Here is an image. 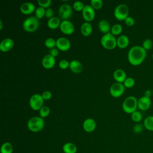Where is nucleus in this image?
I'll use <instances>...</instances> for the list:
<instances>
[{
  "label": "nucleus",
  "mask_w": 153,
  "mask_h": 153,
  "mask_svg": "<svg viewBox=\"0 0 153 153\" xmlns=\"http://www.w3.org/2000/svg\"><path fill=\"white\" fill-rule=\"evenodd\" d=\"M146 51L140 45H134L130 48L127 54L129 63L133 66L140 65L145 59Z\"/></svg>",
  "instance_id": "obj_1"
},
{
  "label": "nucleus",
  "mask_w": 153,
  "mask_h": 153,
  "mask_svg": "<svg viewBox=\"0 0 153 153\" xmlns=\"http://www.w3.org/2000/svg\"><path fill=\"white\" fill-rule=\"evenodd\" d=\"M27 128L32 132H38L44 127V120L41 117L35 116L30 118L27 123Z\"/></svg>",
  "instance_id": "obj_2"
},
{
  "label": "nucleus",
  "mask_w": 153,
  "mask_h": 153,
  "mask_svg": "<svg viewBox=\"0 0 153 153\" xmlns=\"http://www.w3.org/2000/svg\"><path fill=\"white\" fill-rule=\"evenodd\" d=\"M39 25V20L36 16H29L23 22V28L27 32H32L36 30Z\"/></svg>",
  "instance_id": "obj_3"
},
{
  "label": "nucleus",
  "mask_w": 153,
  "mask_h": 153,
  "mask_svg": "<svg viewBox=\"0 0 153 153\" xmlns=\"http://www.w3.org/2000/svg\"><path fill=\"white\" fill-rule=\"evenodd\" d=\"M137 99L133 96L127 97L123 102L122 108L123 111L127 114H131L137 108Z\"/></svg>",
  "instance_id": "obj_4"
},
{
  "label": "nucleus",
  "mask_w": 153,
  "mask_h": 153,
  "mask_svg": "<svg viewBox=\"0 0 153 153\" xmlns=\"http://www.w3.org/2000/svg\"><path fill=\"white\" fill-rule=\"evenodd\" d=\"M100 43L105 48L108 50H112L117 45V39L115 36L110 32L105 33L102 36Z\"/></svg>",
  "instance_id": "obj_5"
},
{
  "label": "nucleus",
  "mask_w": 153,
  "mask_h": 153,
  "mask_svg": "<svg viewBox=\"0 0 153 153\" xmlns=\"http://www.w3.org/2000/svg\"><path fill=\"white\" fill-rule=\"evenodd\" d=\"M128 13L129 8L125 4L118 5L114 11V15L118 20H124L128 16Z\"/></svg>",
  "instance_id": "obj_6"
},
{
  "label": "nucleus",
  "mask_w": 153,
  "mask_h": 153,
  "mask_svg": "<svg viewBox=\"0 0 153 153\" xmlns=\"http://www.w3.org/2000/svg\"><path fill=\"white\" fill-rule=\"evenodd\" d=\"M44 104V99L39 94H33L29 99V105L30 108L35 110L38 111L41 109Z\"/></svg>",
  "instance_id": "obj_7"
},
{
  "label": "nucleus",
  "mask_w": 153,
  "mask_h": 153,
  "mask_svg": "<svg viewBox=\"0 0 153 153\" xmlns=\"http://www.w3.org/2000/svg\"><path fill=\"white\" fill-rule=\"evenodd\" d=\"M72 14V10L71 6L68 4H62L59 8V15L60 19L65 20H68Z\"/></svg>",
  "instance_id": "obj_8"
},
{
  "label": "nucleus",
  "mask_w": 153,
  "mask_h": 153,
  "mask_svg": "<svg viewBox=\"0 0 153 153\" xmlns=\"http://www.w3.org/2000/svg\"><path fill=\"white\" fill-rule=\"evenodd\" d=\"M125 87L123 83L116 82L113 83L110 87L109 91L112 96L114 97H120L125 91Z\"/></svg>",
  "instance_id": "obj_9"
},
{
  "label": "nucleus",
  "mask_w": 153,
  "mask_h": 153,
  "mask_svg": "<svg viewBox=\"0 0 153 153\" xmlns=\"http://www.w3.org/2000/svg\"><path fill=\"white\" fill-rule=\"evenodd\" d=\"M82 17L86 22L92 21L95 17V10L91 5H85L82 11Z\"/></svg>",
  "instance_id": "obj_10"
},
{
  "label": "nucleus",
  "mask_w": 153,
  "mask_h": 153,
  "mask_svg": "<svg viewBox=\"0 0 153 153\" xmlns=\"http://www.w3.org/2000/svg\"><path fill=\"white\" fill-rule=\"evenodd\" d=\"M59 27L60 30L66 35L72 34L75 30L74 24L69 20H62L61 22Z\"/></svg>",
  "instance_id": "obj_11"
},
{
  "label": "nucleus",
  "mask_w": 153,
  "mask_h": 153,
  "mask_svg": "<svg viewBox=\"0 0 153 153\" xmlns=\"http://www.w3.org/2000/svg\"><path fill=\"white\" fill-rule=\"evenodd\" d=\"M56 47L62 51H67L71 47V42L65 37H59L56 40Z\"/></svg>",
  "instance_id": "obj_12"
},
{
  "label": "nucleus",
  "mask_w": 153,
  "mask_h": 153,
  "mask_svg": "<svg viewBox=\"0 0 153 153\" xmlns=\"http://www.w3.org/2000/svg\"><path fill=\"white\" fill-rule=\"evenodd\" d=\"M151 106V100L150 98L144 96L140 97L137 100V108L142 111L148 110Z\"/></svg>",
  "instance_id": "obj_13"
},
{
  "label": "nucleus",
  "mask_w": 153,
  "mask_h": 153,
  "mask_svg": "<svg viewBox=\"0 0 153 153\" xmlns=\"http://www.w3.org/2000/svg\"><path fill=\"white\" fill-rule=\"evenodd\" d=\"M56 59L55 57L50 54H47L42 59V65L45 69H51L55 65Z\"/></svg>",
  "instance_id": "obj_14"
},
{
  "label": "nucleus",
  "mask_w": 153,
  "mask_h": 153,
  "mask_svg": "<svg viewBox=\"0 0 153 153\" xmlns=\"http://www.w3.org/2000/svg\"><path fill=\"white\" fill-rule=\"evenodd\" d=\"M82 127L86 132L91 133L95 130L96 127V123L94 119L88 118L84 120L83 122Z\"/></svg>",
  "instance_id": "obj_15"
},
{
  "label": "nucleus",
  "mask_w": 153,
  "mask_h": 153,
  "mask_svg": "<svg viewBox=\"0 0 153 153\" xmlns=\"http://www.w3.org/2000/svg\"><path fill=\"white\" fill-rule=\"evenodd\" d=\"M20 11L24 14H30L35 11V5L30 2H23L20 5Z\"/></svg>",
  "instance_id": "obj_16"
},
{
  "label": "nucleus",
  "mask_w": 153,
  "mask_h": 153,
  "mask_svg": "<svg viewBox=\"0 0 153 153\" xmlns=\"http://www.w3.org/2000/svg\"><path fill=\"white\" fill-rule=\"evenodd\" d=\"M14 46V41L11 38H7L4 39L0 43V50L2 51H8Z\"/></svg>",
  "instance_id": "obj_17"
},
{
  "label": "nucleus",
  "mask_w": 153,
  "mask_h": 153,
  "mask_svg": "<svg viewBox=\"0 0 153 153\" xmlns=\"http://www.w3.org/2000/svg\"><path fill=\"white\" fill-rule=\"evenodd\" d=\"M113 77L118 82H124L127 78L126 72L122 69H117L113 73Z\"/></svg>",
  "instance_id": "obj_18"
},
{
  "label": "nucleus",
  "mask_w": 153,
  "mask_h": 153,
  "mask_svg": "<svg viewBox=\"0 0 153 153\" xmlns=\"http://www.w3.org/2000/svg\"><path fill=\"white\" fill-rule=\"evenodd\" d=\"M69 68L74 73L78 74L82 71V65L79 61L77 60H73L70 62Z\"/></svg>",
  "instance_id": "obj_19"
},
{
  "label": "nucleus",
  "mask_w": 153,
  "mask_h": 153,
  "mask_svg": "<svg viewBox=\"0 0 153 153\" xmlns=\"http://www.w3.org/2000/svg\"><path fill=\"white\" fill-rule=\"evenodd\" d=\"M93 30V27L92 25L88 22H84L80 27V31L81 33L85 36H89Z\"/></svg>",
  "instance_id": "obj_20"
},
{
  "label": "nucleus",
  "mask_w": 153,
  "mask_h": 153,
  "mask_svg": "<svg viewBox=\"0 0 153 153\" xmlns=\"http://www.w3.org/2000/svg\"><path fill=\"white\" fill-rule=\"evenodd\" d=\"M98 28H99V30H100L103 33H105V34L109 33L111 29L110 23H109L108 21H107L106 20H105V19L101 20L99 22Z\"/></svg>",
  "instance_id": "obj_21"
},
{
  "label": "nucleus",
  "mask_w": 153,
  "mask_h": 153,
  "mask_svg": "<svg viewBox=\"0 0 153 153\" xmlns=\"http://www.w3.org/2000/svg\"><path fill=\"white\" fill-rule=\"evenodd\" d=\"M129 44V38L126 35H121L117 39V44L120 48H124Z\"/></svg>",
  "instance_id": "obj_22"
},
{
  "label": "nucleus",
  "mask_w": 153,
  "mask_h": 153,
  "mask_svg": "<svg viewBox=\"0 0 153 153\" xmlns=\"http://www.w3.org/2000/svg\"><path fill=\"white\" fill-rule=\"evenodd\" d=\"M61 23L60 20L57 17H53L48 20L47 26L51 29H55L60 26Z\"/></svg>",
  "instance_id": "obj_23"
},
{
  "label": "nucleus",
  "mask_w": 153,
  "mask_h": 153,
  "mask_svg": "<svg viewBox=\"0 0 153 153\" xmlns=\"http://www.w3.org/2000/svg\"><path fill=\"white\" fill-rule=\"evenodd\" d=\"M62 149L65 153H76L77 151L76 146L71 142H67L65 143Z\"/></svg>",
  "instance_id": "obj_24"
},
{
  "label": "nucleus",
  "mask_w": 153,
  "mask_h": 153,
  "mask_svg": "<svg viewBox=\"0 0 153 153\" xmlns=\"http://www.w3.org/2000/svg\"><path fill=\"white\" fill-rule=\"evenodd\" d=\"M144 127L148 131H153V115L146 117L143 121Z\"/></svg>",
  "instance_id": "obj_25"
},
{
  "label": "nucleus",
  "mask_w": 153,
  "mask_h": 153,
  "mask_svg": "<svg viewBox=\"0 0 153 153\" xmlns=\"http://www.w3.org/2000/svg\"><path fill=\"white\" fill-rule=\"evenodd\" d=\"M13 151V145L8 142L4 143L1 147V153H12Z\"/></svg>",
  "instance_id": "obj_26"
},
{
  "label": "nucleus",
  "mask_w": 153,
  "mask_h": 153,
  "mask_svg": "<svg viewBox=\"0 0 153 153\" xmlns=\"http://www.w3.org/2000/svg\"><path fill=\"white\" fill-rule=\"evenodd\" d=\"M123 31V27L120 24H115L114 25L111 29V33L115 35H117L120 34Z\"/></svg>",
  "instance_id": "obj_27"
},
{
  "label": "nucleus",
  "mask_w": 153,
  "mask_h": 153,
  "mask_svg": "<svg viewBox=\"0 0 153 153\" xmlns=\"http://www.w3.org/2000/svg\"><path fill=\"white\" fill-rule=\"evenodd\" d=\"M131 118L134 122L139 123L142 120V115L139 111H135L131 114Z\"/></svg>",
  "instance_id": "obj_28"
},
{
  "label": "nucleus",
  "mask_w": 153,
  "mask_h": 153,
  "mask_svg": "<svg viewBox=\"0 0 153 153\" xmlns=\"http://www.w3.org/2000/svg\"><path fill=\"white\" fill-rule=\"evenodd\" d=\"M44 44L47 48H50V49H51L56 46V40H55L53 38L50 37L45 40Z\"/></svg>",
  "instance_id": "obj_29"
},
{
  "label": "nucleus",
  "mask_w": 153,
  "mask_h": 153,
  "mask_svg": "<svg viewBox=\"0 0 153 153\" xmlns=\"http://www.w3.org/2000/svg\"><path fill=\"white\" fill-rule=\"evenodd\" d=\"M35 16L38 19H40L45 16V9L42 7H38L35 9Z\"/></svg>",
  "instance_id": "obj_30"
},
{
  "label": "nucleus",
  "mask_w": 153,
  "mask_h": 153,
  "mask_svg": "<svg viewBox=\"0 0 153 153\" xmlns=\"http://www.w3.org/2000/svg\"><path fill=\"white\" fill-rule=\"evenodd\" d=\"M39 112L40 117L42 118H45L49 115L50 110V108L47 106L43 105L41 108V109L39 110Z\"/></svg>",
  "instance_id": "obj_31"
},
{
  "label": "nucleus",
  "mask_w": 153,
  "mask_h": 153,
  "mask_svg": "<svg viewBox=\"0 0 153 153\" xmlns=\"http://www.w3.org/2000/svg\"><path fill=\"white\" fill-rule=\"evenodd\" d=\"M135 81L132 77H127L123 82V84L126 88H131L134 86Z\"/></svg>",
  "instance_id": "obj_32"
},
{
  "label": "nucleus",
  "mask_w": 153,
  "mask_h": 153,
  "mask_svg": "<svg viewBox=\"0 0 153 153\" xmlns=\"http://www.w3.org/2000/svg\"><path fill=\"white\" fill-rule=\"evenodd\" d=\"M153 46V42L150 39H145L142 42V47L146 51L151 50Z\"/></svg>",
  "instance_id": "obj_33"
},
{
  "label": "nucleus",
  "mask_w": 153,
  "mask_h": 153,
  "mask_svg": "<svg viewBox=\"0 0 153 153\" xmlns=\"http://www.w3.org/2000/svg\"><path fill=\"white\" fill-rule=\"evenodd\" d=\"M90 3L94 10H99L103 5L102 0H91Z\"/></svg>",
  "instance_id": "obj_34"
},
{
  "label": "nucleus",
  "mask_w": 153,
  "mask_h": 153,
  "mask_svg": "<svg viewBox=\"0 0 153 153\" xmlns=\"http://www.w3.org/2000/svg\"><path fill=\"white\" fill-rule=\"evenodd\" d=\"M84 6L85 5H84L83 2L80 1H76L73 4V8H74V9L75 10L77 11H82Z\"/></svg>",
  "instance_id": "obj_35"
},
{
  "label": "nucleus",
  "mask_w": 153,
  "mask_h": 153,
  "mask_svg": "<svg viewBox=\"0 0 153 153\" xmlns=\"http://www.w3.org/2000/svg\"><path fill=\"white\" fill-rule=\"evenodd\" d=\"M37 2L39 7H42L43 8H48L51 3V0H38Z\"/></svg>",
  "instance_id": "obj_36"
},
{
  "label": "nucleus",
  "mask_w": 153,
  "mask_h": 153,
  "mask_svg": "<svg viewBox=\"0 0 153 153\" xmlns=\"http://www.w3.org/2000/svg\"><path fill=\"white\" fill-rule=\"evenodd\" d=\"M69 65H70V62H69L66 59H62L60 60L59 62V66L60 69H65L68 68H69Z\"/></svg>",
  "instance_id": "obj_37"
},
{
  "label": "nucleus",
  "mask_w": 153,
  "mask_h": 153,
  "mask_svg": "<svg viewBox=\"0 0 153 153\" xmlns=\"http://www.w3.org/2000/svg\"><path fill=\"white\" fill-rule=\"evenodd\" d=\"M144 128L145 127H144L143 124H141L139 123L134 126L133 130L135 133H140L143 131Z\"/></svg>",
  "instance_id": "obj_38"
},
{
  "label": "nucleus",
  "mask_w": 153,
  "mask_h": 153,
  "mask_svg": "<svg viewBox=\"0 0 153 153\" xmlns=\"http://www.w3.org/2000/svg\"><path fill=\"white\" fill-rule=\"evenodd\" d=\"M125 24L128 26H131L134 24V19L133 17L131 16H128L125 20H124Z\"/></svg>",
  "instance_id": "obj_39"
},
{
  "label": "nucleus",
  "mask_w": 153,
  "mask_h": 153,
  "mask_svg": "<svg viewBox=\"0 0 153 153\" xmlns=\"http://www.w3.org/2000/svg\"><path fill=\"white\" fill-rule=\"evenodd\" d=\"M42 98L44 99V100H49L50 99H51V96H52V93L50 91H44L42 94H41Z\"/></svg>",
  "instance_id": "obj_40"
},
{
  "label": "nucleus",
  "mask_w": 153,
  "mask_h": 153,
  "mask_svg": "<svg viewBox=\"0 0 153 153\" xmlns=\"http://www.w3.org/2000/svg\"><path fill=\"white\" fill-rule=\"evenodd\" d=\"M54 15V11L53 10L52 8H47L45 9V16L48 19H50L51 17H53Z\"/></svg>",
  "instance_id": "obj_41"
},
{
  "label": "nucleus",
  "mask_w": 153,
  "mask_h": 153,
  "mask_svg": "<svg viewBox=\"0 0 153 153\" xmlns=\"http://www.w3.org/2000/svg\"><path fill=\"white\" fill-rule=\"evenodd\" d=\"M50 54L53 56V57H56L58 54H59V51L57 48H53L51 49H50Z\"/></svg>",
  "instance_id": "obj_42"
},
{
  "label": "nucleus",
  "mask_w": 153,
  "mask_h": 153,
  "mask_svg": "<svg viewBox=\"0 0 153 153\" xmlns=\"http://www.w3.org/2000/svg\"><path fill=\"white\" fill-rule=\"evenodd\" d=\"M152 95V90H146L144 92V96L145 97H149L150 98L151 96Z\"/></svg>",
  "instance_id": "obj_43"
},
{
  "label": "nucleus",
  "mask_w": 153,
  "mask_h": 153,
  "mask_svg": "<svg viewBox=\"0 0 153 153\" xmlns=\"http://www.w3.org/2000/svg\"><path fill=\"white\" fill-rule=\"evenodd\" d=\"M2 26H3V23L2 20H0V30H1L2 29Z\"/></svg>",
  "instance_id": "obj_44"
},
{
  "label": "nucleus",
  "mask_w": 153,
  "mask_h": 153,
  "mask_svg": "<svg viewBox=\"0 0 153 153\" xmlns=\"http://www.w3.org/2000/svg\"><path fill=\"white\" fill-rule=\"evenodd\" d=\"M152 59H153V53H152Z\"/></svg>",
  "instance_id": "obj_45"
},
{
  "label": "nucleus",
  "mask_w": 153,
  "mask_h": 153,
  "mask_svg": "<svg viewBox=\"0 0 153 153\" xmlns=\"http://www.w3.org/2000/svg\"><path fill=\"white\" fill-rule=\"evenodd\" d=\"M152 96H153V89H152Z\"/></svg>",
  "instance_id": "obj_46"
}]
</instances>
